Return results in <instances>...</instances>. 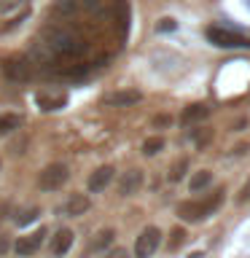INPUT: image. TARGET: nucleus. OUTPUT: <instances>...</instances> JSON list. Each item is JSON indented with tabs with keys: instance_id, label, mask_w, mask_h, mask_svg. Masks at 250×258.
Returning <instances> with one entry per match:
<instances>
[{
	"instance_id": "obj_8",
	"label": "nucleus",
	"mask_w": 250,
	"mask_h": 258,
	"mask_svg": "<svg viewBox=\"0 0 250 258\" xmlns=\"http://www.w3.org/2000/svg\"><path fill=\"white\" fill-rule=\"evenodd\" d=\"M143 94L137 92V89H121V92H113V94H105L102 97V105H108V108H129V105L140 102Z\"/></svg>"
},
{
	"instance_id": "obj_31",
	"label": "nucleus",
	"mask_w": 250,
	"mask_h": 258,
	"mask_svg": "<svg viewBox=\"0 0 250 258\" xmlns=\"http://www.w3.org/2000/svg\"><path fill=\"white\" fill-rule=\"evenodd\" d=\"M189 258H205V253H191Z\"/></svg>"
},
{
	"instance_id": "obj_25",
	"label": "nucleus",
	"mask_w": 250,
	"mask_h": 258,
	"mask_svg": "<svg viewBox=\"0 0 250 258\" xmlns=\"http://www.w3.org/2000/svg\"><path fill=\"white\" fill-rule=\"evenodd\" d=\"M237 202H239V205H245V202H250V177L245 180V185L239 188V197H237Z\"/></svg>"
},
{
	"instance_id": "obj_27",
	"label": "nucleus",
	"mask_w": 250,
	"mask_h": 258,
	"mask_svg": "<svg viewBox=\"0 0 250 258\" xmlns=\"http://www.w3.org/2000/svg\"><path fill=\"white\" fill-rule=\"evenodd\" d=\"M105 258H129V253H127L124 247H116V250H110V253L105 255Z\"/></svg>"
},
{
	"instance_id": "obj_29",
	"label": "nucleus",
	"mask_w": 250,
	"mask_h": 258,
	"mask_svg": "<svg viewBox=\"0 0 250 258\" xmlns=\"http://www.w3.org/2000/svg\"><path fill=\"white\" fill-rule=\"evenodd\" d=\"M247 151H250V145H247V143H242V145H237V148H234L231 153H237V156H245Z\"/></svg>"
},
{
	"instance_id": "obj_18",
	"label": "nucleus",
	"mask_w": 250,
	"mask_h": 258,
	"mask_svg": "<svg viewBox=\"0 0 250 258\" xmlns=\"http://www.w3.org/2000/svg\"><path fill=\"white\" fill-rule=\"evenodd\" d=\"M185 169H189V159H177L172 167H169V172H167V180L169 183H177V180H183L185 177Z\"/></svg>"
},
{
	"instance_id": "obj_16",
	"label": "nucleus",
	"mask_w": 250,
	"mask_h": 258,
	"mask_svg": "<svg viewBox=\"0 0 250 258\" xmlns=\"http://www.w3.org/2000/svg\"><path fill=\"white\" fill-rule=\"evenodd\" d=\"M210 183H213V172H210V169H199V172H197V175L191 177L189 188H191L194 194H197V191H205V188H207Z\"/></svg>"
},
{
	"instance_id": "obj_20",
	"label": "nucleus",
	"mask_w": 250,
	"mask_h": 258,
	"mask_svg": "<svg viewBox=\"0 0 250 258\" xmlns=\"http://www.w3.org/2000/svg\"><path fill=\"white\" fill-rule=\"evenodd\" d=\"M191 137H194V143L199 145V148H205V145L213 140V129H207V126H202V129H194L191 132Z\"/></svg>"
},
{
	"instance_id": "obj_26",
	"label": "nucleus",
	"mask_w": 250,
	"mask_h": 258,
	"mask_svg": "<svg viewBox=\"0 0 250 258\" xmlns=\"http://www.w3.org/2000/svg\"><path fill=\"white\" fill-rule=\"evenodd\" d=\"M8 250H11V239H8V237H0V258H3Z\"/></svg>"
},
{
	"instance_id": "obj_28",
	"label": "nucleus",
	"mask_w": 250,
	"mask_h": 258,
	"mask_svg": "<svg viewBox=\"0 0 250 258\" xmlns=\"http://www.w3.org/2000/svg\"><path fill=\"white\" fill-rule=\"evenodd\" d=\"M169 121H172L169 116H156V118H153V126H167Z\"/></svg>"
},
{
	"instance_id": "obj_13",
	"label": "nucleus",
	"mask_w": 250,
	"mask_h": 258,
	"mask_svg": "<svg viewBox=\"0 0 250 258\" xmlns=\"http://www.w3.org/2000/svg\"><path fill=\"white\" fill-rule=\"evenodd\" d=\"M73 239H76V234H73L70 229H59L51 237V253L54 255H65L73 247Z\"/></svg>"
},
{
	"instance_id": "obj_9",
	"label": "nucleus",
	"mask_w": 250,
	"mask_h": 258,
	"mask_svg": "<svg viewBox=\"0 0 250 258\" xmlns=\"http://www.w3.org/2000/svg\"><path fill=\"white\" fill-rule=\"evenodd\" d=\"M143 185V169H127L118 180V194L121 197H132V194L140 191Z\"/></svg>"
},
{
	"instance_id": "obj_1",
	"label": "nucleus",
	"mask_w": 250,
	"mask_h": 258,
	"mask_svg": "<svg viewBox=\"0 0 250 258\" xmlns=\"http://www.w3.org/2000/svg\"><path fill=\"white\" fill-rule=\"evenodd\" d=\"M223 199H226V191L218 188L215 194H210L205 199L180 202V205H177V215H180V221H185V223H199V221H205V218L213 215L215 210L223 205Z\"/></svg>"
},
{
	"instance_id": "obj_19",
	"label": "nucleus",
	"mask_w": 250,
	"mask_h": 258,
	"mask_svg": "<svg viewBox=\"0 0 250 258\" xmlns=\"http://www.w3.org/2000/svg\"><path fill=\"white\" fill-rule=\"evenodd\" d=\"M161 148H164V137H148V140L143 143V153H145V156H156Z\"/></svg>"
},
{
	"instance_id": "obj_14",
	"label": "nucleus",
	"mask_w": 250,
	"mask_h": 258,
	"mask_svg": "<svg viewBox=\"0 0 250 258\" xmlns=\"http://www.w3.org/2000/svg\"><path fill=\"white\" fill-rule=\"evenodd\" d=\"M210 113H213V108H207V105L197 102V105H189V108L183 110L180 121H183V124H197V121H205Z\"/></svg>"
},
{
	"instance_id": "obj_5",
	"label": "nucleus",
	"mask_w": 250,
	"mask_h": 258,
	"mask_svg": "<svg viewBox=\"0 0 250 258\" xmlns=\"http://www.w3.org/2000/svg\"><path fill=\"white\" fill-rule=\"evenodd\" d=\"M159 245H161V231L156 226H145L135 239V255L137 258H151L159 250Z\"/></svg>"
},
{
	"instance_id": "obj_7",
	"label": "nucleus",
	"mask_w": 250,
	"mask_h": 258,
	"mask_svg": "<svg viewBox=\"0 0 250 258\" xmlns=\"http://www.w3.org/2000/svg\"><path fill=\"white\" fill-rule=\"evenodd\" d=\"M35 102L40 110H59L68 105V92H59V89H40L35 94Z\"/></svg>"
},
{
	"instance_id": "obj_12",
	"label": "nucleus",
	"mask_w": 250,
	"mask_h": 258,
	"mask_svg": "<svg viewBox=\"0 0 250 258\" xmlns=\"http://www.w3.org/2000/svg\"><path fill=\"white\" fill-rule=\"evenodd\" d=\"M89 207H92V202H89L86 194H73V197H70L68 202H65V215L78 218V215H84Z\"/></svg>"
},
{
	"instance_id": "obj_2",
	"label": "nucleus",
	"mask_w": 250,
	"mask_h": 258,
	"mask_svg": "<svg viewBox=\"0 0 250 258\" xmlns=\"http://www.w3.org/2000/svg\"><path fill=\"white\" fill-rule=\"evenodd\" d=\"M48 48L56 54H62V56H81L89 48V43L84 38L78 35V32H73V30H59L56 27L51 32V40H48Z\"/></svg>"
},
{
	"instance_id": "obj_11",
	"label": "nucleus",
	"mask_w": 250,
	"mask_h": 258,
	"mask_svg": "<svg viewBox=\"0 0 250 258\" xmlns=\"http://www.w3.org/2000/svg\"><path fill=\"white\" fill-rule=\"evenodd\" d=\"M43 237H46V229H38V231H32L30 237H19L14 242V250L19 255H32L35 250L40 247V242H43Z\"/></svg>"
},
{
	"instance_id": "obj_24",
	"label": "nucleus",
	"mask_w": 250,
	"mask_h": 258,
	"mask_svg": "<svg viewBox=\"0 0 250 258\" xmlns=\"http://www.w3.org/2000/svg\"><path fill=\"white\" fill-rule=\"evenodd\" d=\"M22 3H24V0H0V14L14 11V8H19Z\"/></svg>"
},
{
	"instance_id": "obj_4",
	"label": "nucleus",
	"mask_w": 250,
	"mask_h": 258,
	"mask_svg": "<svg viewBox=\"0 0 250 258\" xmlns=\"http://www.w3.org/2000/svg\"><path fill=\"white\" fill-rule=\"evenodd\" d=\"M3 76L8 81H16V84H22V81H27L32 76V62L30 56H22V54H14V56H6L3 62Z\"/></svg>"
},
{
	"instance_id": "obj_3",
	"label": "nucleus",
	"mask_w": 250,
	"mask_h": 258,
	"mask_svg": "<svg viewBox=\"0 0 250 258\" xmlns=\"http://www.w3.org/2000/svg\"><path fill=\"white\" fill-rule=\"evenodd\" d=\"M205 35L218 48H250V38L239 35V32H231L226 27H207Z\"/></svg>"
},
{
	"instance_id": "obj_30",
	"label": "nucleus",
	"mask_w": 250,
	"mask_h": 258,
	"mask_svg": "<svg viewBox=\"0 0 250 258\" xmlns=\"http://www.w3.org/2000/svg\"><path fill=\"white\" fill-rule=\"evenodd\" d=\"M6 213H8V205H3V207H0V221L6 218Z\"/></svg>"
},
{
	"instance_id": "obj_17",
	"label": "nucleus",
	"mask_w": 250,
	"mask_h": 258,
	"mask_svg": "<svg viewBox=\"0 0 250 258\" xmlns=\"http://www.w3.org/2000/svg\"><path fill=\"white\" fill-rule=\"evenodd\" d=\"M19 124H22V118L16 113H0V135H8L14 129H19Z\"/></svg>"
},
{
	"instance_id": "obj_10",
	"label": "nucleus",
	"mask_w": 250,
	"mask_h": 258,
	"mask_svg": "<svg viewBox=\"0 0 250 258\" xmlns=\"http://www.w3.org/2000/svg\"><path fill=\"white\" fill-rule=\"evenodd\" d=\"M110 180H113V167L102 164V167H97L94 172L89 175L86 185H89V191H92V194H100V191L108 188V183H110Z\"/></svg>"
},
{
	"instance_id": "obj_6",
	"label": "nucleus",
	"mask_w": 250,
	"mask_h": 258,
	"mask_svg": "<svg viewBox=\"0 0 250 258\" xmlns=\"http://www.w3.org/2000/svg\"><path fill=\"white\" fill-rule=\"evenodd\" d=\"M68 177H70L68 164H48L43 172L38 175V185L43 191H56V188H62V185L68 183Z\"/></svg>"
},
{
	"instance_id": "obj_22",
	"label": "nucleus",
	"mask_w": 250,
	"mask_h": 258,
	"mask_svg": "<svg viewBox=\"0 0 250 258\" xmlns=\"http://www.w3.org/2000/svg\"><path fill=\"white\" fill-rule=\"evenodd\" d=\"M40 215V210L38 207H30V210H22V213H19V218H16V223H19V226H27L30 221H35V218Z\"/></svg>"
},
{
	"instance_id": "obj_23",
	"label": "nucleus",
	"mask_w": 250,
	"mask_h": 258,
	"mask_svg": "<svg viewBox=\"0 0 250 258\" xmlns=\"http://www.w3.org/2000/svg\"><path fill=\"white\" fill-rule=\"evenodd\" d=\"M156 30H159V32H172V30H177V22L169 19V16H164V19H159Z\"/></svg>"
},
{
	"instance_id": "obj_21",
	"label": "nucleus",
	"mask_w": 250,
	"mask_h": 258,
	"mask_svg": "<svg viewBox=\"0 0 250 258\" xmlns=\"http://www.w3.org/2000/svg\"><path fill=\"white\" fill-rule=\"evenodd\" d=\"M185 242V229H180V226H177V229H172L169 231V242H167V250H177Z\"/></svg>"
},
{
	"instance_id": "obj_15",
	"label": "nucleus",
	"mask_w": 250,
	"mask_h": 258,
	"mask_svg": "<svg viewBox=\"0 0 250 258\" xmlns=\"http://www.w3.org/2000/svg\"><path fill=\"white\" fill-rule=\"evenodd\" d=\"M113 239H116V231H113V229H102V231L94 234V239H92V245H89V247H92L94 253H100V250L113 245Z\"/></svg>"
}]
</instances>
